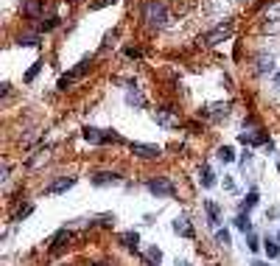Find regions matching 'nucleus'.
I'll return each mask as SVG.
<instances>
[{
  "label": "nucleus",
  "instance_id": "nucleus-5",
  "mask_svg": "<svg viewBox=\"0 0 280 266\" xmlns=\"http://www.w3.org/2000/svg\"><path fill=\"white\" fill-rule=\"evenodd\" d=\"M154 124L162 126V129H176L182 124V118H180V112H174V110H157L154 112Z\"/></svg>",
  "mask_w": 280,
  "mask_h": 266
},
{
  "label": "nucleus",
  "instance_id": "nucleus-1",
  "mask_svg": "<svg viewBox=\"0 0 280 266\" xmlns=\"http://www.w3.org/2000/svg\"><path fill=\"white\" fill-rule=\"evenodd\" d=\"M168 20V8L162 0H148L146 6H143V22L148 28H162Z\"/></svg>",
  "mask_w": 280,
  "mask_h": 266
},
{
  "label": "nucleus",
  "instance_id": "nucleus-2",
  "mask_svg": "<svg viewBox=\"0 0 280 266\" xmlns=\"http://www.w3.org/2000/svg\"><path fill=\"white\" fill-rule=\"evenodd\" d=\"M227 115H230V104L227 101H216V104H208L199 110V118L210 120V124H218V120H227Z\"/></svg>",
  "mask_w": 280,
  "mask_h": 266
},
{
  "label": "nucleus",
  "instance_id": "nucleus-12",
  "mask_svg": "<svg viewBox=\"0 0 280 266\" xmlns=\"http://www.w3.org/2000/svg\"><path fill=\"white\" fill-rule=\"evenodd\" d=\"M272 70H274V59H272V56L260 54L258 59H255V73H260V76H264V73H272Z\"/></svg>",
  "mask_w": 280,
  "mask_h": 266
},
{
  "label": "nucleus",
  "instance_id": "nucleus-16",
  "mask_svg": "<svg viewBox=\"0 0 280 266\" xmlns=\"http://www.w3.org/2000/svg\"><path fill=\"white\" fill-rule=\"evenodd\" d=\"M70 238H73V236H70L68 230H59V232H56V238H54V244H50V252H62L64 244H70Z\"/></svg>",
  "mask_w": 280,
  "mask_h": 266
},
{
  "label": "nucleus",
  "instance_id": "nucleus-28",
  "mask_svg": "<svg viewBox=\"0 0 280 266\" xmlns=\"http://www.w3.org/2000/svg\"><path fill=\"white\" fill-rule=\"evenodd\" d=\"M40 70H42V62H34V64H31V70H28V73H26V82H34Z\"/></svg>",
  "mask_w": 280,
  "mask_h": 266
},
{
  "label": "nucleus",
  "instance_id": "nucleus-39",
  "mask_svg": "<svg viewBox=\"0 0 280 266\" xmlns=\"http://www.w3.org/2000/svg\"><path fill=\"white\" fill-rule=\"evenodd\" d=\"M96 266H110V264H96Z\"/></svg>",
  "mask_w": 280,
  "mask_h": 266
},
{
  "label": "nucleus",
  "instance_id": "nucleus-31",
  "mask_svg": "<svg viewBox=\"0 0 280 266\" xmlns=\"http://www.w3.org/2000/svg\"><path fill=\"white\" fill-rule=\"evenodd\" d=\"M56 26H59V17H50V20H45L40 28H42V31H54Z\"/></svg>",
  "mask_w": 280,
  "mask_h": 266
},
{
  "label": "nucleus",
  "instance_id": "nucleus-21",
  "mask_svg": "<svg viewBox=\"0 0 280 266\" xmlns=\"http://www.w3.org/2000/svg\"><path fill=\"white\" fill-rule=\"evenodd\" d=\"M17 45H26V48H40V36L36 34H22L17 40Z\"/></svg>",
  "mask_w": 280,
  "mask_h": 266
},
{
  "label": "nucleus",
  "instance_id": "nucleus-15",
  "mask_svg": "<svg viewBox=\"0 0 280 266\" xmlns=\"http://www.w3.org/2000/svg\"><path fill=\"white\" fill-rule=\"evenodd\" d=\"M238 140H241V143H244V146H246V143H250V146H264V143H266V134L264 132H252V134H238Z\"/></svg>",
  "mask_w": 280,
  "mask_h": 266
},
{
  "label": "nucleus",
  "instance_id": "nucleus-32",
  "mask_svg": "<svg viewBox=\"0 0 280 266\" xmlns=\"http://www.w3.org/2000/svg\"><path fill=\"white\" fill-rule=\"evenodd\" d=\"M224 188H227V190H230V194H236V182H232V176H224Z\"/></svg>",
  "mask_w": 280,
  "mask_h": 266
},
{
  "label": "nucleus",
  "instance_id": "nucleus-11",
  "mask_svg": "<svg viewBox=\"0 0 280 266\" xmlns=\"http://www.w3.org/2000/svg\"><path fill=\"white\" fill-rule=\"evenodd\" d=\"M174 232L176 236H182V238H194V227H190V218L188 216H180L174 222Z\"/></svg>",
  "mask_w": 280,
  "mask_h": 266
},
{
  "label": "nucleus",
  "instance_id": "nucleus-38",
  "mask_svg": "<svg viewBox=\"0 0 280 266\" xmlns=\"http://www.w3.org/2000/svg\"><path fill=\"white\" fill-rule=\"evenodd\" d=\"M252 266H269V264H260V260H255V264H252Z\"/></svg>",
  "mask_w": 280,
  "mask_h": 266
},
{
  "label": "nucleus",
  "instance_id": "nucleus-20",
  "mask_svg": "<svg viewBox=\"0 0 280 266\" xmlns=\"http://www.w3.org/2000/svg\"><path fill=\"white\" fill-rule=\"evenodd\" d=\"M202 185L204 188H213V185H216V174H213L210 166H202Z\"/></svg>",
  "mask_w": 280,
  "mask_h": 266
},
{
  "label": "nucleus",
  "instance_id": "nucleus-23",
  "mask_svg": "<svg viewBox=\"0 0 280 266\" xmlns=\"http://www.w3.org/2000/svg\"><path fill=\"white\" fill-rule=\"evenodd\" d=\"M264 250H266V255H269V258H280V246L278 244H274V241H272V238H266V244H264Z\"/></svg>",
  "mask_w": 280,
  "mask_h": 266
},
{
  "label": "nucleus",
  "instance_id": "nucleus-14",
  "mask_svg": "<svg viewBox=\"0 0 280 266\" xmlns=\"http://www.w3.org/2000/svg\"><path fill=\"white\" fill-rule=\"evenodd\" d=\"M143 260H146L148 266H160L162 264V252L157 250V246H146V250H143Z\"/></svg>",
  "mask_w": 280,
  "mask_h": 266
},
{
  "label": "nucleus",
  "instance_id": "nucleus-36",
  "mask_svg": "<svg viewBox=\"0 0 280 266\" xmlns=\"http://www.w3.org/2000/svg\"><path fill=\"white\" fill-rule=\"evenodd\" d=\"M0 180H3V182L8 180V166H6V162H3V168H0Z\"/></svg>",
  "mask_w": 280,
  "mask_h": 266
},
{
  "label": "nucleus",
  "instance_id": "nucleus-24",
  "mask_svg": "<svg viewBox=\"0 0 280 266\" xmlns=\"http://www.w3.org/2000/svg\"><path fill=\"white\" fill-rule=\"evenodd\" d=\"M218 160H222V162H232V160H236L232 146H222V148H218Z\"/></svg>",
  "mask_w": 280,
  "mask_h": 266
},
{
  "label": "nucleus",
  "instance_id": "nucleus-10",
  "mask_svg": "<svg viewBox=\"0 0 280 266\" xmlns=\"http://www.w3.org/2000/svg\"><path fill=\"white\" fill-rule=\"evenodd\" d=\"M204 213H208L210 227H218V222H222V210H218V202L208 199V202H204Z\"/></svg>",
  "mask_w": 280,
  "mask_h": 266
},
{
  "label": "nucleus",
  "instance_id": "nucleus-4",
  "mask_svg": "<svg viewBox=\"0 0 280 266\" xmlns=\"http://www.w3.org/2000/svg\"><path fill=\"white\" fill-rule=\"evenodd\" d=\"M146 188H148V194H154V196H174L176 194L174 182L166 180V176H154V180H148Z\"/></svg>",
  "mask_w": 280,
  "mask_h": 266
},
{
  "label": "nucleus",
  "instance_id": "nucleus-8",
  "mask_svg": "<svg viewBox=\"0 0 280 266\" xmlns=\"http://www.w3.org/2000/svg\"><path fill=\"white\" fill-rule=\"evenodd\" d=\"M42 6H45V0H22V14L36 20V17H42Z\"/></svg>",
  "mask_w": 280,
  "mask_h": 266
},
{
  "label": "nucleus",
  "instance_id": "nucleus-7",
  "mask_svg": "<svg viewBox=\"0 0 280 266\" xmlns=\"http://www.w3.org/2000/svg\"><path fill=\"white\" fill-rule=\"evenodd\" d=\"M73 185H76L73 176H59L56 182H50L48 188H45V194H48V196H59V194H64V190H70Z\"/></svg>",
  "mask_w": 280,
  "mask_h": 266
},
{
  "label": "nucleus",
  "instance_id": "nucleus-29",
  "mask_svg": "<svg viewBox=\"0 0 280 266\" xmlns=\"http://www.w3.org/2000/svg\"><path fill=\"white\" fill-rule=\"evenodd\" d=\"M246 244H250V250H252V252H258V250H260L258 236H252V232H246Z\"/></svg>",
  "mask_w": 280,
  "mask_h": 266
},
{
  "label": "nucleus",
  "instance_id": "nucleus-22",
  "mask_svg": "<svg viewBox=\"0 0 280 266\" xmlns=\"http://www.w3.org/2000/svg\"><path fill=\"white\" fill-rule=\"evenodd\" d=\"M236 227L241 232H252V222H250V216H244V213H241V216H236Z\"/></svg>",
  "mask_w": 280,
  "mask_h": 266
},
{
  "label": "nucleus",
  "instance_id": "nucleus-25",
  "mask_svg": "<svg viewBox=\"0 0 280 266\" xmlns=\"http://www.w3.org/2000/svg\"><path fill=\"white\" fill-rule=\"evenodd\" d=\"M106 143H126V140L120 138L118 132H112V129H106V132H104V143H101V146H106Z\"/></svg>",
  "mask_w": 280,
  "mask_h": 266
},
{
  "label": "nucleus",
  "instance_id": "nucleus-3",
  "mask_svg": "<svg viewBox=\"0 0 280 266\" xmlns=\"http://www.w3.org/2000/svg\"><path fill=\"white\" fill-rule=\"evenodd\" d=\"M232 31H236V26L227 20V22H222V26H216L213 31H208V34L202 36V42H204V45H210V48H213V45H222L224 40H230V36H232Z\"/></svg>",
  "mask_w": 280,
  "mask_h": 266
},
{
  "label": "nucleus",
  "instance_id": "nucleus-19",
  "mask_svg": "<svg viewBox=\"0 0 280 266\" xmlns=\"http://www.w3.org/2000/svg\"><path fill=\"white\" fill-rule=\"evenodd\" d=\"M82 134H84V140H87V143H96V146H101V143H104V132H101V129H92V126H87Z\"/></svg>",
  "mask_w": 280,
  "mask_h": 266
},
{
  "label": "nucleus",
  "instance_id": "nucleus-27",
  "mask_svg": "<svg viewBox=\"0 0 280 266\" xmlns=\"http://www.w3.org/2000/svg\"><path fill=\"white\" fill-rule=\"evenodd\" d=\"M31 213H34V204H26V208H20L17 213H14V222H22V218L31 216Z\"/></svg>",
  "mask_w": 280,
  "mask_h": 266
},
{
  "label": "nucleus",
  "instance_id": "nucleus-26",
  "mask_svg": "<svg viewBox=\"0 0 280 266\" xmlns=\"http://www.w3.org/2000/svg\"><path fill=\"white\" fill-rule=\"evenodd\" d=\"M255 204H258V190H250L246 199H244V210H252Z\"/></svg>",
  "mask_w": 280,
  "mask_h": 266
},
{
  "label": "nucleus",
  "instance_id": "nucleus-18",
  "mask_svg": "<svg viewBox=\"0 0 280 266\" xmlns=\"http://www.w3.org/2000/svg\"><path fill=\"white\" fill-rule=\"evenodd\" d=\"M264 20L278 26V22H280V3H269V6L264 8Z\"/></svg>",
  "mask_w": 280,
  "mask_h": 266
},
{
  "label": "nucleus",
  "instance_id": "nucleus-17",
  "mask_svg": "<svg viewBox=\"0 0 280 266\" xmlns=\"http://www.w3.org/2000/svg\"><path fill=\"white\" fill-rule=\"evenodd\" d=\"M118 180H120L118 174H96L92 176V185H96V188H106V185H115Z\"/></svg>",
  "mask_w": 280,
  "mask_h": 266
},
{
  "label": "nucleus",
  "instance_id": "nucleus-33",
  "mask_svg": "<svg viewBox=\"0 0 280 266\" xmlns=\"http://www.w3.org/2000/svg\"><path fill=\"white\" fill-rule=\"evenodd\" d=\"M70 82H73V76H62V78H59V90H68Z\"/></svg>",
  "mask_w": 280,
  "mask_h": 266
},
{
  "label": "nucleus",
  "instance_id": "nucleus-35",
  "mask_svg": "<svg viewBox=\"0 0 280 266\" xmlns=\"http://www.w3.org/2000/svg\"><path fill=\"white\" fill-rule=\"evenodd\" d=\"M126 56H132V59H140V50H138V48H126Z\"/></svg>",
  "mask_w": 280,
  "mask_h": 266
},
{
  "label": "nucleus",
  "instance_id": "nucleus-6",
  "mask_svg": "<svg viewBox=\"0 0 280 266\" xmlns=\"http://www.w3.org/2000/svg\"><path fill=\"white\" fill-rule=\"evenodd\" d=\"M129 148H132V154L140 157V160H157V157H160V148L148 146V143H129Z\"/></svg>",
  "mask_w": 280,
  "mask_h": 266
},
{
  "label": "nucleus",
  "instance_id": "nucleus-34",
  "mask_svg": "<svg viewBox=\"0 0 280 266\" xmlns=\"http://www.w3.org/2000/svg\"><path fill=\"white\" fill-rule=\"evenodd\" d=\"M250 162H252V152H244V157H241V166H250Z\"/></svg>",
  "mask_w": 280,
  "mask_h": 266
},
{
  "label": "nucleus",
  "instance_id": "nucleus-13",
  "mask_svg": "<svg viewBox=\"0 0 280 266\" xmlns=\"http://www.w3.org/2000/svg\"><path fill=\"white\" fill-rule=\"evenodd\" d=\"M120 246H126V250H138L140 246V236L134 230H126V232H120Z\"/></svg>",
  "mask_w": 280,
  "mask_h": 266
},
{
  "label": "nucleus",
  "instance_id": "nucleus-30",
  "mask_svg": "<svg viewBox=\"0 0 280 266\" xmlns=\"http://www.w3.org/2000/svg\"><path fill=\"white\" fill-rule=\"evenodd\" d=\"M216 241H218L222 246H230V232H227V230H218V232H216Z\"/></svg>",
  "mask_w": 280,
  "mask_h": 266
},
{
  "label": "nucleus",
  "instance_id": "nucleus-37",
  "mask_svg": "<svg viewBox=\"0 0 280 266\" xmlns=\"http://www.w3.org/2000/svg\"><path fill=\"white\" fill-rule=\"evenodd\" d=\"M274 90L280 92V73H278V76H274Z\"/></svg>",
  "mask_w": 280,
  "mask_h": 266
},
{
  "label": "nucleus",
  "instance_id": "nucleus-9",
  "mask_svg": "<svg viewBox=\"0 0 280 266\" xmlns=\"http://www.w3.org/2000/svg\"><path fill=\"white\" fill-rule=\"evenodd\" d=\"M126 104H129V106H138V110H146L148 101H146V96H143L138 87H132V90L126 92Z\"/></svg>",
  "mask_w": 280,
  "mask_h": 266
}]
</instances>
